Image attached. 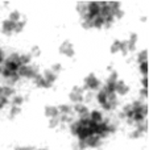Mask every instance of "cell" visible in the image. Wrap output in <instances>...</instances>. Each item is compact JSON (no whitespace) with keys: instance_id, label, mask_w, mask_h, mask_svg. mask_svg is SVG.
<instances>
[{"instance_id":"1","label":"cell","mask_w":149,"mask_h":150,"mask_svg":"<svg viewBox=\"0 0 149 150\" xmlns=\"http://www.w3.org/2000/svg\"><path fill=\"white\" fill-rule=\"evenodd\" d=\"M100 80L98 79L96 76H95V74H89L86 78H84V86L82 88H83V91H89V90H92V91H96L100 88Z\"/></svg>"},{"instance_id":"2","label":"cell","mask_w":149,"mask_h":150,"mask_svg":"<svg viewBox=\"0 0 149 150\" xmlns=\"http://www.w3.org/2000/svg\"><path fill=\"white\" fill-rule=\"evenodd\" d=\"M17 74L20 78H28V79H33L37 74H38V67L37 66H24L21 65L17 70Z\"/></svg>"},{"instance_id":"3","label":"cell","mask_w":149,"mask_h":150,"mask_svg":"<svg viewBox=\"0 0 149 150\" xmlns=\"http://www.w3.org/2000/svg\"><path fill=\"white\" fill-rule=\"evenodd\" d=\"M128 92H129V87L124 83V80H118V82L115 83V93H118V95H120V96H124Z\"/></svg>"},{"instance_id":"4","label":"cell","mask_w":149,"mask_h":150,"mask_svg":"<svg viewBox=\"0 0 149 150\" xmlns=\"http://www.w3.org/2000/svg\"><path fill=\"white\" fill-rule=\"evenodd\" d=\"M73 111H75L79 115V119H82V117H89V115H90L89 108H87V107L84 105L83 103H81V104H74Z\"/></svg>"},{"instance_id":"5","label":"cell","mask_w":149,"mask_h":150,"mask_svg":"<svg viewBox=\"0 0 149 150\" xmlns=\"http://www.w3.org/2000/svg\"><path fill=\"white\" fill-rule=\"evenodd\" d=\"M13 28H15V23L9 20H4L1 24V32L5 34V36H11L13 33Z\"/></svg>"},{"instance_id":"6","label":"cell","mask_w":149,"mask_h":150,"mask_svg":"<svg viewBox=\"0 0 149 150\" xmlns=\"http://www.w3.org/2000/svg\"><path fill=\"white\" fill-rule=\"evenodd\" d=\"M33 82H34V84H36L37 87H41V88H50V87H52V84H50V83H48L46 80L44 79V76H42L41 74H37L36 76L33 78Z\"/></svg>"},{"instance_id":"7","label":"cell","mask_w":149,"mask_h":150,"mask_svg":"<svg viewBox=\"0 0 149 150\" xmlns=\"http://www.w3.org/2000/svg\"><path fill=\"white\" fill-rule=\"evenodd\" d=\"M45 116L49 117V119L58 117V116H60V112H58L57 107H55V105H46V107H45Z\"/></svg>"},{"instance_id":"8","label":"cell","mask_w":149,"mask_h":150,"mask_svg":"<svg viewBox=\"0 0 149 150\" xmlns=\"http://www.w3.org/2000/svg\"><path fill=\"white\" fill-rule=\"evenodd\" d=\"M100 142H102V140L95 134L91 136V137H89L86 141H84V144H86L87 148H98V146L100 145Z\"/></svg>"},{"instance_id":"9","label":"cell","mask_w":149,"mask_h":150,"mask_svg":"<svg viewBox=\"0 0 149 150\" xmlns=\"http://www.w3.org/2000/svg\"><path fill=\"white\" fill-rule=\"evenodd\" d=\"M77 136H78V141H86L87 138L91 137V136H94V134H92V132L89 129V128H84L83 127L78 132V134H77Z\"/></svg>"},{"instance_id":"10","label":"cell","mask_w":149,"mask_h":150,"mask_svg":"<svg viewBox=\"0 0 149 150\" xmlns=\"http://www.w3.org/2000/svg\"><path fill=\"white\" fill-rule=\"evenodd\" d=\"M0 95L8 99L9 96H15V90L11 86H1L0 87Z\"/></svg>"},{"instance_id":"11","label":"cell","mask_w":149,"mask_h":150,"mask_svg":"<svg viewBox=\"0 0 149 150\" xmlns=\"http://www.w3.org/2000/svg\"><path fill=\"white\" fill-rule=\"evenodd\" d=\"M42 76H44V79L46 80L48 83H50V84L53 86V83H55V80H57L58 74H54L52 70H46V71L44 73V75H42Z\"/></svg>"},{"instance_id":"12","label":"cell","mask_w":149,"mask_h":150,"mask_svg":"<svg viewBox=\"0 0 149 150\" xmlns=\"http://www.w3.org/2000/svg\"><path fill=\"white\" fill-rule=\"evenodd\" d=\"M89 117H90V120L94 121V122H102L103 121V115H102V112H99V111L90 112Z\"/></svg>"},{"instance_id":"13","label":"cell","mask_w":149,"mask_h":150,"mask_svg":"<svg viewBox=\"0 0 149 150\" xmlns=\"http://www.w3.org/2000/svg\"><path fill=\"white\" fill-rule=\"evenodd\" d=\"M60 115H71L73 113V107L67 105V104H61V105L57 107Z\"/></svg>"},{"instance_id":"14","label":"cell","mask_w":149,"mask_h":150,"mask_svg":"<svg viewBox=\"0 0 149 150\" xmlns=\"http://www.w3.org/2000/svg\"><path fill=\"white\" fill-rule=\"evenodd\" d=\"M82 128H83V127H82V125L78 122V120H77V121H73V122H71L70 127H69V129H70V133H71V134H73V136H77V134H78V132L82 129Z\"/></svg>"},{"instance_id":"15","label":"cell","mask_w":149,"mask_h":150,"mask_svg":"<svg viewBox=\"0 0 149 150\" xmlns=\"http://www.w3.org/2000/svg\"><path fill=\"white\" fill-rule=\"evenodd\" d=\"M69 99H70V101H73L74 104H81L82 101L84 100L83 95H79V93H74V92H70V95H69Z\"/></svg>"},{"instance_id":"16","label":"cell","mask_w":149,"mask_h":150,"mask_svg":"<svg viewBox=\"0 0 149 150\" xmlns=\"http://www.w3.org/2000/svg\"><path fill=\"white\" fill-rule=\"evenodd\" d=\"M107 101L111 104V107L115 109L116 107H118V95H116L115 92H114V93H108V95H107Z\"/></svg>"},{"instance_id":"17","label":"cell","mask_w":149,"mask_h":150,"mask_svg":"<svg viewBox=\"0 0 149 150\" xmlns=\"http://www.w3.org/2000/svg\"><path fill=\"white\" fill-rule=\"evenodd\" d=\"M103 25H104V18L100 17V16H96V17L92 20V26L95 29H102Z\"/></svg>"},{"instance_id":"18","label":"cell","mask_w":149,"mask_h":150,"mask_svg":"<svg viewBox=\"0 0 149 150\" xmlns=\"http://www.w3.org/2000/svg\"><path fill=\"white\" fill-rule=\"evenodd\" d=\"M96 100L99 101L100 105H103L104 103H107V93L104 92V90H99V92L96 93Z\"/></svg>"},{"instance_id":"19","label":"cell","mask_w":149,"mask_h":150,"mask_svg":"<svg viewBox=\"0 0 149 150\" xmlns=\"http://www.w3.org/2000/svg\"><path fill=\"white\" fill-rule=\"evenodd\" d=\"M25 24H26L25 20H20V21H17V23H15L13 32H15V33H21V32H23V29L25 28Z\"/></svg>"},{"instance_id":"20","label":"cell","mask_w":149,"mask_h":150,"mask_svg":"<svg viewBox=\"0 0 149 150\" xmlns=\"http://www.w3.org/2000/svg\"><path fill=\"white\" fill-rule=\"evenodd\" d=\"M32 61V55L29 53H25V54H21L20 55V63L24 66H28Z\"/></svg>"},{"instance_id":"21","label":"cell","mask_w":149,"mask_h":150,"mask_svg":"<svg viewBox=\"0 0 149 150\" xmlns=\"http://www.w3.org/2000/svg\"><path fill=\"white\" fill-rule=\"evenodd\" d=\"M110 52H111V54H116V53L120 52V41L119 40H115L112 42V45L110 47Z\"/></svg>"},{"instance_id":"22","label":"cell","mask_w":149,"mask_h":150,"mask_svg":"<svg viewBox=\"0 0 149 150\" xmlns=\"http://www.w3.org/2000/svg\"><path fill=\"white\" fill-rule=\"evenodd\" d=\"M87 4H89V3H78V5H77V9H78L79 15H81L82 17L87 13Z\"/></svg>"},{"instance_id":"23","label":"cell","mask_w":149,"mask_h":150,"mask_svg":"<svg viewBox=\"0 0 149 150\" xmlns=\"http://www.w3.org/2000/svg\"><path fill=\"white\" fill-rule=\"evenodd\" d=\"M20 17H21V15L18 11H12V12L9 13V18H8V20L12 21V23H17V21H20Z\"/></svg>"},{"instance_id":"24","label":"cell","mask_w":149,"mask_h":150,"mask_svg":"<svg viewBox=\"0 0 149 150\" xmlns=\"http://www.w3.org/2000/svg\"><path fill=\"white\" fill-rule=\"evenodd\" d=\"M24 100H25V99H24L21 95H15V96H13L12 104H13V105H15V107H20L21 104L24 103Z\"/></svg>"},{"instance_id":"25","label":"cell","mask_w":149,"mask_h":150,"mask_svg":"<svg viewBox=\"0 0 149 150\" xmlns=\"http://www.w3.org/2000/svg\"><path fill=\"white\" fill-rule=\"evenodd\" d=\"M114 20H115V17H114L112 15H108V16H106L104 17V28H111L112 26V24H114Z\"/></svg>"},{"instance_id":"26","label":"cell","mask_w":149,"mask_h":150,"mask_svg":"<svg viewBox=\"0 0 149 150\" xmlns=\"http://www.w3.org/2000/svg\"><path fill=\"white\" fill-rule=\"evenodd\" d=\"M148 59V52L147 50H143V52H140L139 54H137V62L141 63V62H147Z\"/></svg>"},{"instance_id":"27","label":"cell","mask_w":149,"mask_h":150,"mask_svg":"<svg viewBox=\"0 0 149 150\" xmlns=\"http://www.w3.org/2000/svg\"><path fill=\"white\" fill-rule=\"evenodd\" d=\"M103 90H104V92L107 93H114L115 92V83H110V82H107V84L104 86V88H103Z\"/></svg>"},{"instance_id":"28","label":"cell","mask_w":149,"mask_h":150,"mask_svg":"<svg viewBox=\"0 0 149 150\" xmlns=\"http://www.w3.org/2000/svg\"><path fill=\"white\" fill-rule=\"evenodd\" d=\"M58 119H60V122H62V124H66V122H73V117H71V115H60Z\"/></svg>"},{"instance_id":"29","label":"cell","mask_w":149,"mask_h":150,"mask_svg":"<svg viewBox=\"0 0 149 150\" xmlns=\"http://www.w3.org/2000/svg\"><path fill=\"white\" fill-rule=\"evenodd\" d=\"M73 46V44L71 42H69V41H65V42H62V45L60 46V49H58V52L61 53V54H65V52L69 49V47H71Z\"/></svg>"},{"instance_id":"30","label":"cell","mask_w":149,"mask_h":150,"mask_svg":"<svg viewBox=\"0 0 149 150\" xmlns=\"http://www.w3.org/2000/svg\"><path fill=\"white\" fill-rule=\"evenodd\" d=\"M139 69H140V73H141L143 78L147 76V75H148V61H147V62H141V63H140Z\"/></svg>"},{"instance_id":"31","label":"cell","mask_w":149,"mask_h":150,"mask_svg":"<svg viewBox=\"0 0 149 150\" xmlns=\"http://www.w3.org/2000/svg\"><path fill=\"white\" fill-rule=\"evenodd\" d=\"M120 53L123 55H127L128 54V42L127 41H120Z\"/></svg>"},{"instance_id":"32","label":"cell","mask_w":149,"mask_h":150,"mask_svg":"<svg viewBox=\"0 0 149 150\" xmlns=\"http://www.w3.org/2000/svg\"><path fill=\"white\" fill-rule=\"evenodd\" d=\"M21 112V108L20 107H15V105H12V108H11V112H9V117L11 119H15L16 116H17L18 113Z\"/></svg>"},{"instance_id":"33","label":"cell","mask_w":149,"mask_h":150,"mask_svg":"<svg viewBox=\"0 0 149 150\" xmlns=\"http://www.w3.org/2000/svg\"><path fill=\"white\" fill-rule=\"evenodd\" d=\"M119 80V75L116 71H111L110 73V76H108V79H107V82H110V83H116Z\"/></svg>"},{"instance_id":"34","label":"cell","mask_w":149,"mask_h":150,"mask_svg":"<svg viewBox=\"0 0 149 150\" xmlns=\"http://www.w3.org/2000/svg\"><path fill=\"white\" fill-rule=\"evenodd\" d=\"M60 124H61V122H60V119H58V117H54V119H50L49 120V128H50V129L57 128Z\"/></svg>"},{"instance_id":"35","label":"cell","mask_w":149,"mask_h":150,"mask_svg":"<svg viewBox=\"0 0 149 150\" xmlns=\"http://www.w3.org/2000/svg\"><path fill=\"white\" fill-rule=\"evenodd\" d=\"M145 120V116L144 115H141V113H135L133 115V119H132V121L133 122H137V124H139V122H143Z\"/></svg>"},{"instance_id":"36","label":"cell","mask_w":149,"mask_h":150,"mask_svg":"<svg viewBox=\"0 0 149 150\" xmlns=\"http://www.w3.org/2000/svg\"><path fill=\"white\" fill-rule=\"evenodd\" d=\"M7 59L8 61H12V62H16V63H20V54H18V53H12V54H11Z\"/></svg>"},{"instance_id":"37","label":"cell","mask_w":149,"mask_h":150,"mask_svg":"<svg viewBox=\"0 0 149 150\" xmlns=\"http://www.w3.org/2000/svg\"><path fill=\"white\" fill-rule=\"evenodd\" d=\"M147 129H148V124H143V122H139V124H137L136 130H137V132H140L141 134L144 132H147Z\"/></svg>"},{"instance_id":"38","label":"cell","mask_w":149,"mask_h":150,"mask_svg":"<svg viewBox=\"0 0 149 150\" xmlns=\"http://www.w3.org/2000/svg\"><path fill=\"white\" fill-rule=\"evenodd\" d=\"M8 80H9V84H15V83H17L18 80H20V76H18L17 73H13L12 76H11Z\"/></svg>"},{"instance_id":"39","label":"cell","mask_w":149,"mask_h":150,"mask_svg":"<svg viewBox=\"0 0 149 150\" xmlns=\"http://www.w3.org/2000/svg\"><path fill=\"white\" fill-rule=\"evenodd\" d=\"M78 122L82 125V127L87 128V127H89V124H90V117H82V119L78 120Z\"/></svg>"},{"instance_id":"40","label":"cell","mask_w":149,"mask_h":150,"mask_svg":"<svg viewBox=\"0 0 149 150\" xmlns=\"http://www.w3.org/2000/svg\"><path fill=\"white\" fill-rule=\"evenodd\" d=\"M0 74H1L5 78V79H9V78L12 76V74H13V73H12V71H9V70H7V69L3 67V69H1V71H0Z\"/></svg>"},{"instance_id":"41","label":"cell","mask_w":149,"mask_h":150,"mask_svg":"<svg viewBox=\"0 0 149 150\" xmlns=\"http://www.w3.org/2000/svg\"><path fill=\"white\" fill-rule=\"evenodd\" d=\"M114 17L119 18V20H120V18H123L124 17V11L121 9V8H119L118 11H115V13H114Z\"/></svg>"},{"instance_id":"42","label":"cell","mask_w":149,"mask_h":150,"mask_svg":"<svg viewBox=\"0 0 149 150\" xmlns=\"http://www.w3.org/2000/svg\"><path fill=\"white\" fill-rule=\"evenodd\" d=\"M63 55H66V57H69V58L74 57V55H75V50H74V47L73 46L69 47V49L65 52V54H63Z\"/></svg>"},{"instance_id":"43","label":"cell","mask_w":149,"mask_h":150,"mask_svg":"<svg viewBox=\"0 0 149 150\" xmlns=\"http://www.w3.org/2000/svg\"><path fill=\"white\" fill-rule=\"evenodd\" d=\"M61 70H62V65H61V63H54V65H53L52 71H53L54 74H58Z\"/></svg>"},{"instance_id":"44","label":"cell","mask_w":149,"mask_h":150,"mask_svg":"<svg viewBox=\"0 0 149 150\" xmlns=\"http://www.w3.org/2000/svg\"><path fill=\"white\" fill-rule=\"evenodd\" d=\"M82 28L86 29V30L94 28V26H92V21H82Z\"/></svg>"},{"instance_id":"45","label":"cell","mask_w":149,"mask_h":150,"mask_svg":"<svg viewBox=\"0 0 149 150\" xmlns=\"http://www.w3.org/2000/svg\"><path fill=\"white\" fill-rule=\"evenodd\" d=\"M71 92H74V93H79V95H83V88L82 87H79V86H74L73 87V91H71Z\"/></svg>"},{"instance_id":"46","label":"cell","mask_w":149,"mask_h":150,"mask_svg":"<svg viewBox=\"0 0 149 150\" xmlns=\"http://www.w3.org/2000/svg\"><path fill=\"white\" fill-rule=\"evenodd\" d=\"M7 104H8V99L0 95V109H3L5 105H7Z\"/></svg>"},{"instance_id":"47","label":"cell","mask_w":149,"mask_h":150,"mask_svg":"<svg viewBox=\"0 0 149 150\" xmlns=\"http://www.w3.org/2000/svg\"><path fill=\"white\" fill-rule=\"evenodd\" d=\"M40 54H41V50H40V47H38V46H33V47H32V54H31V55L38 57Z\"/></svg>"},{"instance_id":"48","label":"cell","mask_w":149,"mask_h":150,"mask_svg":"<svg viewBox=\"0 0 149 150\" xmlns=\"http://www.w3.org/2000/svg\"><path fill=\"white\" fill-rule=\"evenodd\" d=\"M148 98V88H141L140 90V100L141 99H147Z\"/></svg>"},{"instance_id":"49","label":"cell","mask_w":149,"mask_h":150,"mask_svg":"<svg viewBox=\"0 0 149 150\" xmlns=\"http://www.w3.org/2000/svg\"><path fill=\"white\" fill-rule=\"evenodd\" d=\"M141 133H140V132H137V130L136 129H135L133 130V132H132L131 133V134H129V137H131L132 138V140H136V138H140V137H141Z\"/></svg>"},{"instance_id":"50","label":"cell","mask_w":149,"mask_h":150,"mask_svg":"<svg viewBox=\"0 0 149 150\" xmlns=\"http://www.w3.org/2000/svg\"><path fill=\"white\" fill-rule=\"evenodd\" d=\"M116 132V127L115 125H111V124H107V134H112V133Z\"/></svg>"},{"instance_id":"51","label":"cell","mask_w":149,"mask_h":150,"mask_svg":"<svg viewBox=\"0 0 149 150\" xmlns=\"http://www.w3.org/2000/svg\"><path fill=\"white\" fill-rule=\"evenodd\" d=\"M141 86H143V88H148V78L147 76H144L141 79Z\"/></svg>"},{"instance_id":"52","label":"cell","mask_w":149,"mask_h":150,"mask_svg":"<svg viewBox=\"0 0 149 150\" xmlns=\"http://www.w3.org/2000/svg\"><path fill=\"white\" fill-rule=\"evenodd\" d=\"M131 109H132V108H131V104H127V105L123 108V113H127V112L131 111Z\"/></svg>"},{"instance_id":"53","label":"cell","mask_w":149,"mask_h":150,"mask_svg":"<svg viewBox=\"0 0 149 150\" xmlns=\"http://www.w3.org/2000/svg\"><path fill=\"white\" fill-rule=\"evenodd\" d=\"M4 59H5V58H4V52H3V50L0 49V63L4 62Z\"/></svg>"},{"instance_id":"54","label":"cell","mask_w":149,"mask_h":150,"mask_svg":"<svg viewBox=\"0 0 149 150\" xmlns=\"http://www.w3.org/2000/svg\"><path fill=\"white\" fill-rule=\"evenodd\" d=\"M107 70H108V71H114V70H112V66H111V65L107 66Z\"/></svg>"},{"instance_id":"55","label":"cell","mask_w":149,"mask_h":150,"mask_svg":"<svg viewBox=\"0 0 149 150\" xmlns=\"http://www.w3.org/2000/svg\"><path fill=\"white\" fill-rule=\"evenodd\" d=\"M141 20H143V23H145V21H147V16H143Z\"/></svg>"},{"instance_id":"56","label":"cell","mask_w":149,"mask_h":150,"mask_svg":"<svg viewBox=\"0 0 149 150\" xmlns=\"http://www.w3.org/2000/svg\"><path fill=\"white\" fill-rule=\"evenodd\" d=\"M119 116H120V119H124V117H126V115H124V113H123V112H121V113H120V115H119Z\"/></svg>"},{"instance_id":"57","label":"cell","mask_w":149,"mask_h":150,"mask_svg":"<svg viewBox=\"0 0 149 150\" xmlns=\"http://www.w3.org/2000/svg\"><path fill=\"white\" fill-rule=\"evenodd\" d=\"M37 150H48L46 148H41V149H37Z\"/></svg>"},{"instance_id":"58","label":"cell","mask_w":149,"mask_h":150,"mask_svg":"<svg viewBox=\"0 0 149 150\" xmlns=\"http://www.w3.org/2000/svg\"><path fill=\"white\" fill-rule=\"evenodd\" d=\"M0 71H1V69H0Z\"/></svg>"},{"instance_id":"59","label":"cell","mask_w":149,"mask_h":150,"mask_svg":"<svg viewBox=\"0 0 149 150\" xmlns=\"http://www.w3.org/2000/svg\"><path fill=\"white\" fill-rule=\"evenodd\" d=\"M0 87H1V86H0Z\"/></svg>"}]
</instances>
